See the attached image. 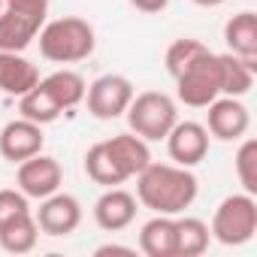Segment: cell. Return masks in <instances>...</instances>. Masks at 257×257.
<instances>
[{
    "label": "cell",
    "mask_w": 257,
    "mask_h": 257,
    "mask_svg": "<svg viewBox=\"0 0 257 257\" xmlns=\"http://www.w3.org/2000/svg\"><path fill=\"white\" fill-rule=\"evenodd\" d=\"M200 194V182L191 167L179 164H149L137 176V200L155 215H182L194 206Z\"/></svg>",
    "instance_id": "obj_1"
},
{
    "label": "cell",
    "mask_w": 257,
    "mask_h": 257,
    "mask_svg": "<svg viewBox=\"0 0 257 257\" xmlns=\"http://www.w3.org/2000/svg\"><path fill=\"white\" fill-rule=\"evenodd\" d=\"M37 37H40V55L52 64L85 61V58H91V52L97 46L94 28L79 16H64V19L46 22Z\"/></svg>",
    "instance_id": "obj_2"
},
{
    "label": "cell",
    "mask_w": 257,
    "mask_h": 257,
    "mask_svg": "<svg viewBox=\"0 0 257 257\" xmlns=\"http://www.w3.org/2000/svg\"><path fill=\"white\" fill-rule=\"evenodd\" d=\"M124 118L137 137H143L146 143H161L179 121V106L164 91H143V94H134Z\"/></svg>",
    "instance_id": "obj_3"
},
{
    "label": "cell",
    "mask_w": 257,
    "mask_h": 257,
    "mask_svg": "<svg viewBox=\"0 0 257 257\" xmlns=\"http://www.w3.org/2000/svg\"><path fill=\"white\" fill-rule=\"evenodd\" d=\"M209 233L221 245H245V242H251L254 233H257V200H254V194L242 191V194L224 197L212 212Z\"/></svg>",
    "instance_id": "obj_4"
},
{
    "label": "cell",
    "mask_w": 257,
    "mask_h": 257,
    "mask_svg": "<svg viewBox=\"0 0 257 257\" xmlns=\"http://www.w3.org/2000/svg\"><path fill=\"white\" fill-rule=\"evenodd\" d=\"M176 97L179 103L191 106V109H206L212 100L221 97V67H218V55L215 52H203L188 70H182L176 79Z\"/></svg>",
    "instance_id": "obj_5"
},
{
    "label": "cell",
    "mask_w": 257,
    "mask_h": 257,
    "mask_svg": "<svg viewBox=\"0 0 257 257\" xmlns=\"http://www.w3.org/2000/svg\"><path fill=\"white\" fill-rule=\"evenodd\" d=\"M137 88L134 82L121 76V73H103L97 76L88 91H85V103H88V112L97 118V121H115L127 112V106H131Z\"/></svg>",
    "instance_id": "obj_6"
},
{
    "label": "cell",
    "mask_w": 257,
    "mask_h": 257,
    "mask_svg": "<svg viewBox=\"0 0 257 257\" xmlns=\"http://www.w3.org/2000/svg\"><path fill=\"white\" fill-rule=\"evenodd\" d=\"M206 131L209 137L221 140V143H239L242 137H248L251 127V112L242 103V97H218L206 106Z\"/></svg>",
    "instance_id": "obj_7"
},
{
    "label": "cell",
    "mask_w": 257,
    "mask_h": 257,
    "mask_svg": "<svg viewBox=\"0 0 257 257\" xmlns=\"http://www.w3.org/2000/svg\"><path fill=\"white\" fill-rule=\"evenodd\" d=\"M16 182H19V191L28 197V200H46L49 194L61 191L64 185V170L61 164L52 158V155H34L28 161L19 164L16 170Z\"/></svg>",
    "instance_id": "obj_8"
},
{
    "label": "cell",
    "mask_w": 257,
    "mask_h": 257,
    "mask_svg": "<svg viewBox=\"0 0 257 257\" xmlns=\"http://www.w3.org/2000/svg\"><path fill=\"white\" fill-rule=\"evenodd\" d=\"M34 221L40 233L46 236H70L82 224V203L73 194L55 191L46 200H40V209L34 212Z\"/></svg>",
    "instance_id": "obj_9"
},
{
    "label": "cell",
    "mask_w": 257,
    "mask_h": 257,
    "mask_svg": "<svg viewBox=\"0 0 257 257\" xmlns=\"http://www.w3.org/2000/svg\"><path fill=\"white\" fill-rule=\"evenodd\" d=\"M167 152L179 167H197L209 155V131L200 121H176L167 134Z\"/></svg>",
    "instance_id": "obj_10"
},
{
    "label": "cell",
    "mask_w": 257,
    "mask_h": 257,
    "mask_svg": "<svg viewBox=\"0 0 257 257\" xmlns=\"http://www.w3.org/2000/svg\"><path fill=\"white\" fill-rule=\"evenodd\" d=\"M43 146H46L43 124H34L28 118H16V121L4 124V131H0V158L10 164H22L34 155H40Z\"/></svg>",
    "instance_id": "obj_11"
},
{
    "label": "cell",
    "mask_w": 257,
    "mask_h": 257,
    "mask_svg": "<svg viewBox=\"0 0 257 257\" xmlns=\"http://www.w3.org/2000/svg\"><path fill=\"white\" fill-rule=\"evenodd\" d=\"M140 212V200L131 194V191H124V188H106L97 203H94V221L100 230L106 233H118V230H127L134 224Z\"/></svg>",
    "instance_id": "obj_12"
},
{
    "label": "cell",
    "mask_w": 257,
    "mask_h": 257,
    "mask_svg": "<svg viewBox=\"0 0 257 257\" xmlns=\"http://www.w3.org/2000/svg\"><path fill=\"white\" fill-rule=\"evenodd\" d=\"M109 155L115 158V164L121 167V173L127 179H137L149 164H152V152H149V143L143 137H137L134 131H127V134H118V137H109L103 140Z\"/></svg>",
    "instance_id": "obj_13"
},
{
    "label": "cell",
    "mask_w": 257,
    "mask_h": 257,
    "mask_svg": "<svg viewBox=\"0 0 257 257\" xmlns=\"http://www.w3.org/2000/svg\"><path fill=\"white\" fill-rule=\"evenodd\" d=\"M40 82V70L22 52H0V94L22 97Z\"/></svg>",
    "instance_id": "obj_14"
},
{
    "label": "cell",
    "mask_w": 257,
    "mask_h": 257,
    "mask_svg": "<svg viewBox=\"0 0 257 257\" xmlns=\"http://www.w3.org/2000/svg\"><path fill=\"white\" fill-rule=\"evenodd\" d=\"M43 25H46V19L4 7V13H0V52H25L37 40Z\"/></svg>",
    "instance_id": "obj_15"
},
{
    "label": "cell",
    "mask_w": 257,
    "mask_h": 257,
    "mask_svg": "<svg viewBox=\"0 0 257 257\" xmlns=\"http://www.w3.org/2000/svg\"><path fill=\"white\" fill-rule=\"evenodd\" d=\"M140 251L149 257H176V215H155L140 230Z\"/></svg>",
    "instance_id": "obj_16"
},
{
    "label": "cell",
    "mask_w": 257,
    "mask_h": 257,
    "mask_svg": "<svg viewBox=\"0 0 257 257\" xmlns=\"http://www.w3.org/2000/svg\"><path fill=\"white\" fill-rule=\"evenodd\" d=\"M224 43L233 55L245 61H257V16L251 10L236 13L224 25Z\"/></svg>",
    "instance_id": "obj_17"
},
{
    "label": "cell",
    "mask_w": 257,
    "mask_h": 257,
    "mask_svg": "<svg viewBox=\"0 0 257 257\" xmlns=\"http://www.w3.org/2000/svg\"><path fill=\"white\" fill-rule=\"evenodd\" d=\"M218 67H221V94L224 97H245L254 88L257 61H245L233 52H224V55H218Z\"/></svg>",
    "instance_id": "obj_18"
},
{
    "label": "cell",
    "mask_w": 257,
    "mask_h": 257,
    "mask_svg": "<svg viewBox=\"0 0 257 257\" xmlns=\"http://www.w3.org/2000/svg\"><path fill=\"white\" fill-rule=\"evenodd\" d=\"M37 239H40V227L34 221V212H25L0 227V248L7 254H28L37 248Z\"/></svg>",
    "instance_id": "obj_19"
},
{
    "label": "cell",
    "mask_w": 257,
    "mask_h": 257,
    "mask_svg": "<svg viewBox=\"0 0 257 257\" xmlns=\"http://www.w3.org/2000/svg\"><path fill=\"white\" fill-rule=\"evenodd\" d=\"M40 85L58 100V106L67 112V109H76L82 100H85V91H88V85H85V79L76 73V70H55V73H49L46 79H40Z\"/></svg>",
    "instance_id": "obj_20"
},
{
    "label": "cell",
    "mask_w": 257,
    "mask_h": 257,
    "mask_svg": "<svg viewBox=\"0 0 257 257\" xmlns=\"http://www.w3.org/2000/svg\"><path fill=\"white\" fill-rule=\"evenodd\" d=\"M85 173H88V179L94 185H103V188H115V185H124L127 182V176L121 173V167L109 155L106 143H94L85 152Z\"/></svg>",
    "instance_id": "obj_21"
},
{
    "label": "cell",
    "mask_w": 257,
    "mask_h": 257,
    "mask_svg": "<svg viewBox=\"0 0 257 257\" xmlns=\"http://www.w3.org/2000/svg\"><path fill=\"white\" fill-rule=\"evenodd\" d=\"M209 224L200 218H179L176 215V257H200L209 248Z\"/></svg>",
    "instance_id": "obj_22"
},
{
    "label": "cell",
    "mask_w": 257,
    "mask_h": 257,
    "mask_svg": "<svg viewBox=\"0 0 257 257\" xmlns=\"http://www.w3.org/2000/svg\"><path fill=\"white\" fill-rule=\"evenodd\" d=\"M19 112H22V118H28V121H34V124H52V121H58L61 118V106H58V100L37 82L28 94H22L19 97Z\"/></svg>",
    "instance_id": "obj_23"
},
{
    "label": "cell",
    "mask_w": 257,
    "mask_h": 257,
    "mask_svg": "<svg viewBox=\"0 0 257 257\" xmlns=\"http://www.w3.org/2000/svg\"><path fill=\"white\" fill-rule=\"evenodd\" d=\"M233 167H236V179H239L242 191L245 194H257V140H251V137L239 140Z\"/></svg>",
    "instance_id": "obj_24"
},
{
    "label": "cell",
    "mask_w": 257,
    "mask_h": 257,
    "mask_svg": "<svg viewBox=\"0 0 257 257\" xmlns=\"http://www.w3.org/2000/svg\"><path fill=\"white\" fill-rule=\"evenodd\" d=\"M209 46L206 43H200V40H194V37H182V40H176L170 49H167V55H164V64H167V73L176 79L182 70H188L203 52H206Z\"/></svg>",
    "instance_id": "obj_25"
},
{
    "label": "cell",
    "mask_w": 257,
    "mask_h": 257,
    "mask_svg": "<svg viewBox=\"0 0 257 257\" xmlns=\"http://www.w3.org/2000/svg\"><path fill=\"white\" fill-rule=\"evenodd\" d=\"M25 212H31V200L19 188H4L0 191V227L7 221H13V218H19V215H25Z\"/></svg>",
    "instance_id": "obj_26"
},
{
    "label": "cell",
    "mask_w": 257,
    "mask_h": 257,
    "mask_svg": "<svg viewBox=\"0 0 257 257\" xmlns=\"http://www.w3.org/2000/svg\"><path fill=\"white\" fill-rule=\"evenodd\" d=\"M49 4H52V0H4L7 10L28 13V16H37V19H46L49 16Z\"/></svg>",
    "instance_id": "obj_27"
},
{
    "label": "cell",
    "mask_w": 257,
    "mask_h": 257,
    "mask_svg": "<svg viewBox=\"0 0 257 257\" xmlns=\"http://www.w3.org/2000/svg\"><path fill=\"white\" fill-rule=\"evenodd\" d=\"M131 7H134V10H140V13L155 16V13H164V10L170 7V0H131Z\"/></svg>",
    "instance_id": "obj_28"
},
{
    "label": "cell",
    "mask_w": 257,
    "mask_h": 257,
    "mask_svg": "<svg viewBox=\"0 0 257 257\" xmlns=\"http://www.w3.org/2000/svg\"><path fill=\"white\" fill-rule=\"evenodd\" d=\"M97 257H106V254H124V257H134L137 254V248H131V245H115V242H109V245H100L97 251H94Z\"/></svg>",
    "instance_id": "obj_29"
},
{
    "label": "cell",
    "mask_w": 257,
    "mask_h": 257,
    "mask_svg": "<svg viewBox=\"0 0 257 257\" xmlns=\"http://www.w3.org/2000/svg\"><path fill=\"white\" fill-rule=\"evenodd\" d=\"M194 4H197V7H206V10H212V7H221L224 0H194Z\"/></svg>",
    "instance_id": "obj_30"
},
{
    "label": "cell",
    "mask_w": 257,
    "mask_h": 257,
    "mask_svg": "<svg viewBox=\"0 0 257 257\" xmlns=\"http://www.w3.org/2000/svg\"><path fill=\"white\" fill-rule=\"evenodd\" d=\"M0 13H4V0H0Z\"/></svg>",
    "instance_id": "obj_31"
}]
</instances>
